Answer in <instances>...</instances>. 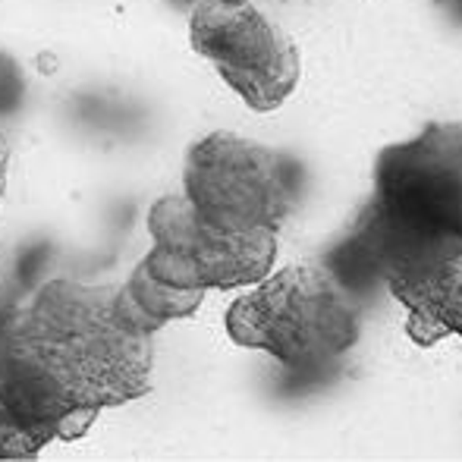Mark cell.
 <instances>
[{
  "instance_id": "6da1fadb",
  "label": "cell",
  "mask_w": 462,
  "mask_h": 462,
  "mask_svg": "<svg viewBox=\"0 0 462 462\" xmlns=\"http://www.w3.org/2000/svg\"><path fill=\"white\" fill-rule=\"evenodd\" d=\"M152 368V334L120 286L51 280L4 318L0 400L42 447L82 438L104 409L145 396Z\"/></svg>"
},
{
  "instance_id": "7a4b0ae2",
  "label": "cell",
  "mask_w": 462,
  "mask_h": 462,
  "mask_svg": "<svg viewBox=\"0 0 462 462\" xmlns=\"http://www.w3.org/2000/svg\"><path fill=\"white\" fill-rule=\"evenodd\" d=\"M462 236V126L428 123L415 139L387 145L374 161V199L337 255L387 245H428Z\"/></svg>"
},
{
  "instance_id": "3957f363",
  "label": "cell",
  "mask_w": 462,
  "mask_h": 462,
  "mask_svg": "<svg viewBox=\"0 0 462 462\" xmlns=\"http://www.w3.org/2000/svg\"><path fill=\"white\" fill-rule=\"evenodd\" d=\"M226 334L290 368H315L359 340V302L324 264H292L262 277L226 309Z\"/></svg>"
},
{
  "instance_id": "277c9868",
  "label": "cell",
  "mask_w": 462,
  "mask_h": 462,
  "mask_svg": "<svg viewBox=\"0 0 462 462\" xmlns=\"http://www.w3.org/2000/svg\"><path fill=\"white\" fill-rule=\"evenodd\" d=\"M186 201L220 230H277L302 189L292 158L236 133H211L186 158Z\"/></svg>"
},
{
  "instance_id": "5b68a950",
  "label": "cell",
  "mask_w": 462,
  "mask_h": 462,
  "mask_svg": "<svg viewBox=\"0 0 462 462\" xmlns=\"http://www.w3.org/2000/svg\"><path fill=\"white\" fill-rule=\"evenodd\" d=\"M154 245L142 264L177 290H236L271 274L277 230H220L208 224L186 195H164L148 211Z\"/></svg>"
},
{
  "instance_id": "8992f818",
  "label": "cell",
  "mask_w": 462,
  "mask_h": 462,
  "mask_svg": "<svg viewBox=\"0 0 462 462\" xmlns=\"http://www.w3.org/2000/svg\"><path fill=\"white\" fill-rule=\"evenodd\" d=\"M189 42L217 67L220 79L252 110L271 114L299 86L302 60L280 25L264 19L255 6L201 0L192 6Z\"/></svg>"
},
{
  "instance_id": "52a82bcc",
  "label": "cell",
  "mask_w": 462,
  "mask_h": 462,
  "mask_svg": "<svg viewBox=\"0 0 462 462\" xmlns=\"http://www.w3.org/2000/svg\"><path fill=\"white\" fill-rule=\"evenodd\" d=\"M381 283L406 305V334L419 346L462 334V239L396 258L383 268Z\"/></svg>"
},
{
  "instance_id": "ba28073f",
  "label": "cell",
  "mask_w": 462,
  "mask_h": 462,
  "mask_svg": "<svg viewBox=\"0 0 462 462\" xmlns=\"http://www.w3.org/2000/svg\"><path fill=\"white\" fill-rule=\"evenodd\" d=\"M123 302H126L129 315L135 318L142 330L154 334L164 324L180 321V318H189L199 311L205 292L201 290H177L171 283H161L158 277L148 274V268L139 262V268L133 271V277L120 286Z\"/></svg>"
},
{
  "instance_id": "9c48e42d",
  "label": "cell",
  "mask_w": 462,
  "mask_h": 462,
  "mask_svg": "<svg viewBox=\"0 0 462 462\" xmlns=\"http://www.w3.org/2000/svg\"><path fill=\"white\" fill-rule=\"evenodd\" d=\"M23 95H25L23 69H19V63L13 57L0 54V120L23 107Z\"/></svg>"
},
{
  "instance_id": "30bf717a",
  "label": "cell",
  "mask_w": 462,
  "mask_h": 462,
  "mask_svg": "<svg viewBox=\"0 0 462 462\" xmlns=\"http://www.w3.org/2000/svg\"><path fill=\"white\" fill-rule=\"evenodd\" d=\"M6 164H10V139H6V129L0 126V195L6 192Z\"/></svg>"
},
{
  "instance_id": "8fae6325",
  "label": "cell",
  "mask_w": 462,
  "mask_h": 462,
  "mask_svg": "<svg viewBox=\"0 0 462 462\" xmlns=\"http://www.w3.org/2000/svg\"><path fill=\"white\" fill-rule=\"evenodd\" d=\"M180 4L195 6V4H201V0H180ZM220 4H245V0H220Z\"/></svg>"
},
{
  "instance_id": "7c38bea8",
  "label": "cell",
  "mask_w": 462,
  "mask_h": 462,
  "mask_svg": "<svg viewBox=\"0 0 462 462\" xmlns=\"http://www.w3.org/2000/svg\"><path fill=\"white\" fill-rule=\"evenodd\" d=\"M0 337H4V321H0Z\"/></svg>"
}]
</instances>
